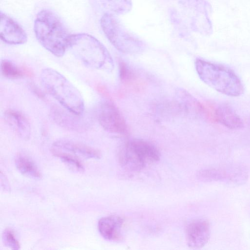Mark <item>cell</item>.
I'll return each instance as SVG.
<instances>
[{"label": "cell", "instance_id": "obj_23", "mask_svg": "<svg viewBox=\"0 0 250 250\" xmlns=\"http://www.w3.org/2000/svg\"><path fill=\"white\" fill-rule=\"evenodd\" d=\"M2 240L4 245L11 249L18 250L20 249L18 241L16 238L13 231L9 228L3 230L2 234Z\"/></svg>", "mask_w": 250, "mask_h": 250}, {"label": "cell", "instance_id": "obj_17", "mask_svg": "<svg viewBox=\"0 0 250 250\" xmlns=\"http://www.w3.org/2000/svg\"><path fill=\"white\" fill-rule=\"evenodd\" d=\"M176 101L180 108L185 112L198 115L204 112V107L195 98L183 89H178L176 94Z\"/></svg>", "mask_w": 250, "mask_h": 250}, {"label": "cell", "instance_id": "obj_20", "mask_svg": "<svg viewBox=\"0 0 250 250\" xmlns=\"http://www.w3.org/2000/svg\"><path fill=\"white\" fill-rule=\"evenodd\" d=\"M98 1L107 13L114 15L126 14L132 7V0H98Z\"/></svg>", "mask_w": 250, "mask_h": 250}, {"label": "cell", "instance_id": "obj_13", "mask_svg": "<svg viewBox=\"0 0 250 250\" xmlns=\"http://www.w3.org/2000/svg\"><path fill=\"white\" fill-rule=\"evenodd\" d=\"M123 219L117 215L101 218L98 223V229L101 236L109 241H120L122 239L121 230Z\"/></svg>", "mask_w": 250, "mask_h": 250}, {"label": "cell", "instance_id": "obj_6", "mask_svg": "<svg viewBox=\"0 0 250 250\" xmlns=\"http://www.w3.org/2000/svg\"><path fill=\"white\" fill-rule=\"evenodd\" d=\"M100 23L107 39L119 51L135 55L144 50L145 45L143 41L128 31L115 15L105 13L101 18Z\"/></svg>", "mask_w": 250, "mask_h": 250}, {"label": "cell", "instance_id": "obj_18", "mask_svg": "<svg viewBox=\"0 0 250 250\" xmlns=\"http://www.w3.org/2000/svg\"><path fill=\"white\" fill-rule=\"evenodd\" d=\"M119 161L124 168L131 171L140 170L146 164L127 144L120 153Z\"/></svg>", "mask_w": 250, "mask_h": 250}, {"label": "cell", "instance_id": "obj_8", "mask_svg": "<svg viewBox=\"0 0 250 250\" xmlns=\"http://www.w3.org/2000/svg\"><path fill=\"white\" fill-rule=\"evenodd\" d=\"M96 112L100 125L106 131L117 134H124L126 132V122L112 102L108 100L101 102Z\"/></svg>", "mask_w": 250, "mask_h": 250}, {"label": "cell", "instance_id": "obj_22", "mask_svg": "<svg viewBox=\"0 0 250 250\" xmlns=\"http://www.w3.org/2000/svg\"><path fill=\"white\" fill-rule=\"evenodd\" d=\"M0 68L2 75L8 79H17L23 75L21 70L14 62L10 60L1 61Z\"/></svg>", "mask_w": 250, "mask_h": 250}, {"label": "cell", "instance_id": "obj_4", "mask_svg": "<svg viewBox=\"0 0 250 250\" xmlns=\"http://www.w3.org/2000/svg\"><path fill=\"white\" fill-rule=\"evenodd\" d=\"M195 69L200 79L217 91L231 97H238L244 91L241 79L229 68L218 63L197 59Z\"/></svg>", "mask_w": 250, "mask_h": 250}, {"label": "cell", "instance_id": "obj_11", "mask_svg": "<svg viewBox=\"0 0 250 250\" xmlns=\"http://www.w3.org/2000/svg\"><path fill=\"white\" fill-rule=\"evenodd\" d=\"M52 149L84 158L99 159L102 156L99 150L68 139H60L55 141L52 145Z\"/></svg>", "mask_w": 250, "mask_h": 250}, {"label": "cell", "instance_id": "obj_21", "mask_svg": "<svg viewBox=\"0 0 250 250\" xmlns=\"http://www.w3.org/2000/svg\"><path fill=\"white\" fill-rule=\"evenodd\" d=\"M54 155L60 158L61 161L74 171L83 172L84 167L77 157L71 154L52 149Z\"/></svg>", "mask_w": 250, "mask_h": 250}, {"label": "cell", "instance_id": "obj_3", "mask_svg": "<svg viewBox=\"0 0 250 250\" xmlns=\"http://www.w3.org/2000/svg\"><path fill=\"white\" fill-rule=\"evenodd\" d=\"M45 90L66 109L82 115L85 105L83 97L78 88L65 76L50 68L43 69L40 74Z\"/></svg>", "mask_w": 250, "mask_h": 250}, {"label": "cell", "instance_id": "obj_15", "mask_svg": "<svg viewBox=\"0 0 250 250\" xmlns=\"http://www.w3.org/2000/svg\"><path fill=\"white\" fill-rule=\"evenodd\" d=\"M4 119L18 135L24 140L29 138L31 126L27 118L21 112L8 109L4 112Z\"/></svg>", "mask_w": 250, "mask_h": 250}, {"label": "cell", "instance_id": "obj_10", "mask_svg": "<svg viewBox=\"0 0 250 250\" xmlns=\"http://www.w3.org/2000/svg\"><path fill=\"white\" fill-rule=\"evenodd\" d=\"M0 37L3 42L10 44H21L27 41L22 28L9 16L0 12Z\"/></svg>", "mask_w": 250, "mask_h": 250}, {"label": "cell", "instance_id": "obj_12", "mask_svg": "<svg viewBox=\"0 0 250 250\" xmlns=\"http://www.w3.org/2000/svg\"><path fill=\"white\" fill-rule=\"evenodd\" d=\"M53 107L51 116L59 125L67 129L81 130L86 126V123L81 115L75 114L63 108Z\"/></svg>", "mask_w": 250, "mask_h": 250}, {"label": "cell", "instance_id": "obj_2", "mask_svg": "<svg viewBox=\"0 0 250 250\" xmlns=\"http://www.w3.org/2000/svg\"><path fill=\"white\" fill-rule=\"evenodd\" d=\"M34 32L41 44L54 56L62 57L69 48L71 35L52 11L42 10L38 13L34 22Z\"/></svg>", "mask_w": 250, "mask_h": 250}, {"label": "cell", "instance_id": "obj_5", "mask_svg": "<svg viewBox=\"0 0 250 250\" xmlns=\"http://www.w3.org/2000/svg\"><path fill=\"white\" fill-rule=\"evenodd\" d=\"M69 48L86 66L111 72L114 62L106 47L97 39L85 33L71 35Z\"/></svg>", "mask_w": 250, "mask_h": 250}, {"label": "cell", "instance_id": "obj_14", "mask_svg": "<svg viewBox=\"0 0 250 250\" xmlns=\"http://www.w3.org/2000/svg\"><path fill=\"white\" fill-rule=\"evenodd\" d=\"M215 120L222 125L231 129H239L243 127L242 120L229 104L218 105L214 112Z\"/></svg>", "mask_w": 250, "mask_h": 250}, {"label": "cell", "instance_id": "obj_1", "mask_svg": "<svg viewBox=\"0 0 250 250\" xmlns=\"http://www.w3.org/2000/svg\"><path fill=\"white\" fill-rule=\"evenodd\" d=\"M210 10V5L206 0H180L170 9V21L181 37L193 33L209 35L212 32Z\"/></svg>", "mask_w": 250, "mask_h": 250}, {"label": "cell", "instance_id": "obj_16", "mask_svg": "<svg viewBox=\"0 0 250 250\" xmlns=\"http://www.w3.org/2000/svg\"><path fill=\"white\" fill-rule=\"evenodd\" d=\"M146 163L159 161L160 153L157 148L149 142L135 139L127 143Z\"/></svg>", "mask_w": 250, "mask_h": 250}, {"label": "cell", "instance_id": "obj_7", "mask_svg": "<svg viewBox=\"0 0 250 250\" xmlns=\"http://www.w3.org/2000/svg\"><path fill=\"white\" fill-rule=\"evenodd\" d=\"M196 177L199 181L204 182H217L239 185L246 182L248 173L243 166L230 165L200 169L197 172Z\"/></svg>", "mask_w": 250, "mask_h": 250}, {"label": "cell", "instance_id": "obj_24", "mask_svg": "<svg viewBox=\"0 0 250 250\" xmlns=\"http://www.w3.org/2000/svg\"><path fill=\"white\" fill-rule=\"evenodd\" d=\"M119 75L121 79L125 82H131L136 79L134 72L124 62L119 64Z\"/></svg>", "mask_w": 250, "mask_h": 250}, {"label": "cell", "instance_id": "obj_9", "mask_svg": "<svg viewBox=\"0 0 250 250\" xmlns=\"http://www.w3.org/2000/svg\"><path fill=\"white\" fill-rule=\"evenodd\" d=\"M210 226L204 219L191 221L186 229L188 246L192 249H200L208 242L210 236Z\"/></svg>", "mask_w": 250, "mask_h": 250}, {"label": "cell", "instance_id": "obj_19", "mask_svg": "<svg viewBox=\"0 0 250 250\" xmlns=\"http://www.w3.org/2000/svg\"><path fill=\"white\" fill-rule=\"evenodd\" d=\"M17 170L23 175L34 179L41 177V173L35 162L30 157L23 153L17 154L15 159Z\"/></svg>", "mask_w": 250, "mask_h": 250}]
</instances>
